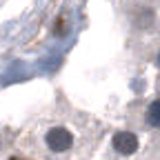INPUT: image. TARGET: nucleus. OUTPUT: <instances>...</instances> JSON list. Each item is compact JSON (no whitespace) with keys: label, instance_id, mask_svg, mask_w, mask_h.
<instances>
[{"label":"nucleus","instance_id":"f03ea898","mask_svg":"<svg viewBox=\"0 0 160 160\" xmlns=\"http://www.w3.org/2000/svg\"><path fill=\"white\" fill-rule=\"evenodd\" d=\"M113 149L122 156H131L138 151V138L129 131H118L113 136Z\"/></svg>","mask_w":160,"mask_h":160},{"label":"nucleus","instance_id":"f257e3e1","mask_svg":"<svg viewBox=\"0 0 160 160\" xmlns=\"http://www.w3.org/2000/svg\"><path fill=\"white\" fill-rule=\"evenodd\" d=\"M45 142L51 151H67L73 145V136L65 129V127H53L47 131L45 136Z\"/></svg>","mask_w":160,"mask_h":160},{"label":"nucleus","instance_id":"7ed1b4c3","mask_svg":"<svg viewBox=\"0 0 160 160\" xmlns=\"http://www.w3.org/2000/svg\"><path fill=\"white\" fill-rule=\"evenodd\" d=\"M147 122H149L151 127L160 129V98L153 100V102L149 105V109H147Z\"/></svg>","mask_w":160,"mask_h":160},{"label":"nucleus","instance_id":"39448f33","mask_svg":"<svg viewBox=\"0 0 160 160\" xmlns=\"http://www.w3.org/2000/svg\"><path fill=\"white\" fill-rule=\"evenodd\" d=\"M11 160H18V158H11Z\"/></svg>","mask_w":160,"mask_h":160},{"label":"nucleus","instance_id":"20e7f679","mask_svg":"<svg viewBox=\"0 0 160 160\" xmlns=\"http://www.w3.org/2000/svg\"><path fill=\"white\" fill-rule=\"evenodd\" d=\"M158 65H160V53H158Z\"/></svg>","mask_w":160,"mask_h":160}]
</instances>
